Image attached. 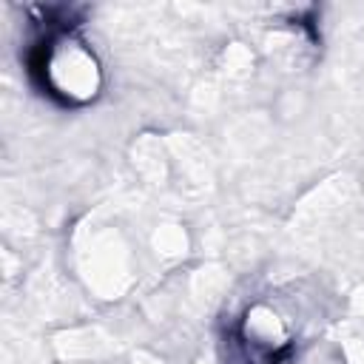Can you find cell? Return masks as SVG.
I'll list each match as a JSON object with an SVG mask.
<instances>
[{"mask_svg": "<svg viewBox=\"0 0 364 364\" xmlns=\"http://www.w3.org/2000/svg\"><path fill=\"white\" fill-rule=\"evenodd\" d=\"M28 71L63 105H82L100 94V65L71 26H48L28 54Z\"/></svg>", "mask_w": 364, "mask_h": 364, "instance_id": "1", "label": "cell"}]
</instances>
